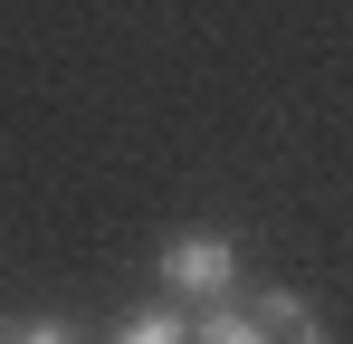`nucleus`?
Returning <instances> with one entry per match:
<instances>
[{
  "instance_id": "nucleus-3",
  "label": "nucleus",
  "mask_w": 353,
  "mask_h": 344,
  "mask_svg": "<svg viewBox=\"0 0 353 344\" xmlns=\"http://www.w3.org/2000/svg\"><path fill=\"white\" fill-rule=\"evenodd\" d=\"M105 344H201V316H191L181 296H172V306H134Z\"/></svg>"
},
{
  "instance_id": "nucleus-5",
  "label": "nucleus",
  "mask_w": 353,
  "mask_h": 344,
  "mask_svg": "<svg viewBox=\"0 0 353 344\" xmlns=\"http://www.w3.org/2000/svg\"><path fill=\"white\" fill-rule=\"evenodd\" d=\"M0 344H10V335H0Z\"/></svg>"
},
{
  "instance_id": "nucleus-2",
  "label": "nucleus",
  "mask_w": 353,
  "mask_h": 344,
  "mask_svg": "<svg viewBox=\"0 0 353 344\" xmlns=\"http://www.w3.org/2000/svg\"><path fill=\"white\" fill-rule=\"evenodd\" d=\"M163 287H172L181 306H230V287H239V249L220 239V229H181L172 249H163Z\"/></svg>"
},
{
  "instance_id": "nucleus-1",
  "label": "nucleus",
  "mask_w": 353,
  "mask_h": 344,
  "mask_svg": "<svg viewBox=\"0 0 353 344\" xmlns=\"http://www.w3.org/2000/svg\"><path fill=\"white\" fill-rule=\"evenodd\" d=\"M201 344H325V316L305 296H248V306H210Z\"/></svg>"
},
{
  "instance_id": "nucleus-4",
  "label": "nucleus",
  "mask_w": 353,
  "mask_h": 344,
  "mask_svg": "<svg viewBox=\"0 0 353 344\" xmlns=\"http://www.w3.org/2000/svg\"><path fill=\"white\" fill-rule=\"evenodd\" d=\"M10 344H86V335H77V325H58V316H48V325H19V335H10Z\"/></svg>"
}]
</instances>
